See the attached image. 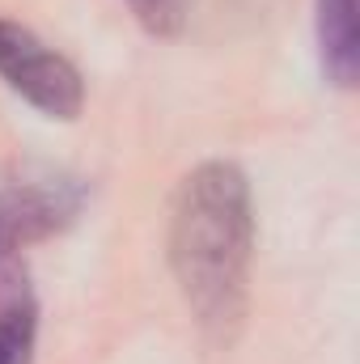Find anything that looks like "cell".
I'll return each instance as SVG.
<instances>
[{"label":"cell","mask_w":360,"mask_h":364,"mask_svg":"<svg viewBox=\"0 0 360 364\" xmlns=\"http://www.w3.org/2000/svg\"><path fill=\"white\" fill-rule=\"evenodd\" d=\"M255 195L233 161H199L170 199L166 259L195 326L229 348L250 309L255 267Z\"/></svg>","instance_id":"cell-1"},{"label":"cell","mask_w":360,"mask_h":364,"mask_svg":"<svg viewBox=\"0 0 360 364\" xmlns=\"http://www.w3.org/2000/svg\"><path fill=\"white\" fill-rule=\"evenodd\" d=\"M0 81L47 119H77L85 106L77 64L13 17H0Z\"/></svg>","instance_id":"cell-2"},{"label":"cell","mask_w":360,"mask_h":364,"mask_svg":"<svg viewBox=\"0 0 360 364\" xmlns=\"http://www.w3.org/2000/svg\"><path fill=\"white\" fill-rule=\"evenodd\" d=\"M77 212V195L64 186V182H21L4 195V208H0V237H21V242H34V237H47L55 233L64 220H73Z\"/></svg>","instance_id":"cell-3"},{"label":"cell","mask_w":360,"mask_h":364,"mask_svg":"<svg viewBox=\"0 0 360 364\" xmlns=\"http://www.w3.org/2000/svg\"><path fill=\"white\" fill-rule=\"evenodd\" d=\"M314 34H318V60L327 81L352 90L360 77L356 0H314Z\"/></svg>","instance_id":"cell-4"},{"label":"cell","mask_w":360,"mask_h":364,"mask_svg":"<svg viewBox=\"0 0 360 364\" xmlns=\"http://www.w3.org/2000/svg\"><path fill=\"white\" fill-rule=\"evenodd\" d=\"M34 335H38V305L21 275H4L0 284V364L34 360Z\"/></svg>","instance_id":"cell-5"},{"label":"cell","mask_w":360,"mask_h":364,"mask_svg":"<svg viewBox=\"0 0 360 364\" xmlns=\"http://www.w3.org/2000/svg\"><path fill=\"white\" fill-rule=\"evenodd\" d=\"M127 9L153 38H179L191 21V0H127Z\"/></svg>","instance_id":"cell-6"},{"label":"cell","mask_w":360,"mask_h":364,"mask_svg":"<svg viewBox=\"0 0 360 364\" xmlns=\"http://www.w3.org/2000/svg\"><path fill=\"white\" fill-rule=\"evenodd\" d=\"M0 246H4V237H0Z\"/></svg>","instance_id":"cell-7"}]
</instances>
